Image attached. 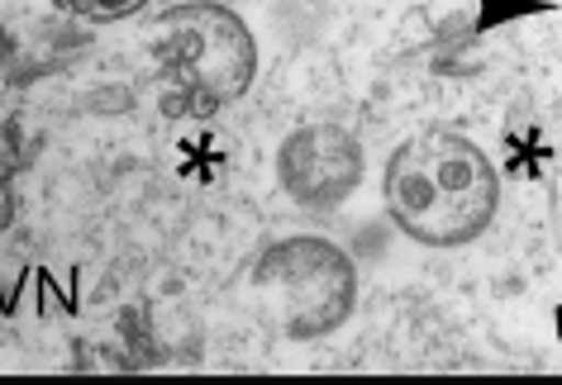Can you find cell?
<instances>
[{"instance_id":"6","label":"cell","mask_w":562,"mask_h":385,"mask_svg":"<svg viewBox=\"0 0 562 385\" xmlns=\"http://www.w3.org/2000/svg\"><path fill=\"white\" fill-rule=\"evenodd\" d=\"M220 5H234V0H220Z\"/></svg>"},{"instance_id":"4","label":"cell","mask_w":562,"mask_h":385,"mask_svg":"<svg viewBox=\"0 0 562 385\" xmlns=\"http://www.w3.org/2000/svg\"><path fill=\"white\" fill-rule=\"evenodd\" d=\"M277 181L301 210H334L362 181V143L344 124H301L277 148Z\"/></svg>"},{"instance_id":"5","label":"cell","mask_w":562,"mask_h":385,"mask_svg":"<svg viewBox=\"0 0 562 385\" xmlns=\"http://www.w3.org/2000/svg\"><path fill=\"white\" fill-rule=\"evenodd\" d=\"M144 5L148 0H53V10L72 14V20H87V24H120Z\"/></svg>"},{"instance_id":"1","label":"cell","mask_w":562,"mask_h":385,"mask_svg":"<svg viewBox=\"0 0 562 385\" xmlns=\"http://www.w3.org/2000/svg\"><path fill=\"white\" fill-rule=\"evenodd\" d=\"M391 224L419 248H468L501 210V177L482 143L453 128H419L401 138L382 167Z\"/></svg>"},{"instance_id":"3","label":"cell","mask_w":562,"mask_h":385,"mask_svg":"<svg viewBox=\"0 0 562 385\" xmlns=\"http://www.w3.org/2000/svg\"><path fill=\"white\" fill-rule=\"evenodd\" d=\"M252 291L272 305L291 342H315L348 324L358 305V267L329 238H281L252 267Z\"/></svg>"},{"instance_id":"2","label":"cell","mask_w":562,"mask_h":385,"mask_svg":"<svg viewBox=\"0 0 562 385\" xmlns=\"http://www.w3.org/2000/svg\"><path fill=\"white\" fill-rule=\"evenodd\" d=\"M148 48L167 81V105L177 114H215L248 95L258 77V38L220 0H187L162 10L148 29Z\"/></svg>"}]
</instances>
